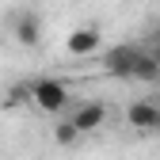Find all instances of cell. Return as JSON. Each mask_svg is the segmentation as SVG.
Returning <instances> with one entry per match:
<instances>
[{
    "instance_id": "obj_1",
    "label": "cell",
    "mask_w": 160,
    "mask_h": 160,
    "mask_svg": "<svg viewBox=\"0 0 160 160\" xmlns=\"http://www.w3.org/2000/svg\"><path fill=\"white\" fill-rule=\"evenodd\" d=\"M31 103L46 114H61L69 107V88L65 80H53V76H38L31 80Z\"/></svg>"
},
{
    "instance_id": "obj_2",
    "label": "cell",
    "mask_w": 160,
    "mask_h": 160,
    "mask_svg": "<svg viewBox=\"0 0 160 160\" xmlns=\"http://www.w3.org/2000/svg\"><path fill=\"white\" fill-rule=\"evenodd\" d=\"M137 57H141V50H137L133 42H118V46L103 50V72L114 76V80H133Z\"/></svg>"
},
{
    "instance_id": "obj_3",
    "label": "cell",
    "mask_w": 160,
    "mask_h": 160,
    "mask_svg": "<svg viewBox=\"0 0 160 160\" xmlns=\"http://www.w3.org/2000/svg\"><path fill=\"white\" fill-rule=\"evenodd\" d=\"M126 122L137 133H156L160 130V99H133L126 107Z\"/></svg>"
},
{
    "instance_id": "obj_4",
    "label": "cell",
    "mask_w": 160,
    "mask_h": 160,
    "mask_svg": "<svg viewBox=\"0 0 160 160\" xmlns=\"http://www.w3.org/2000/svg\"><path fill=\"white\" fill-rule=\"evenodd\" d=\"M103 118H107V103H99V99H84V103H76V111L69 114V122L80 130V137L92 133L103 126Z\"/></svg>"
},
{
    "instance_id": "obj_5",
    "label": "cell",
    "mask_w": 160,
    "mask_h": 160,
    "mask_svg": "<svg viewBox=\"0 0 160 160\" xmlns=\"http://www.w3.org/2000/svg\"><path fill=\"white\" fill-rule=\"evenodd\" d=\"M99 46H103V34H99L95 27H76V31L65 38V50H69L72 57H88V53H95Z\"/></svg>"
},
{
    "instance_id": "obj_6",
    "label": "cell",
    "mask_w": 160,
    "mask_h": 160,
    "mask_svg": "<svg viewBox=\"0 0 160 160\" xmlns=\"http://www.w3.org/2000/svg\"><path fill=\"white\" fill-rule=\"evenodd\" d=\"M12 31L19 38V46H38V38H42V27H38V15L34 12H19Z\"/></svg>"
},
{
    "instance_id": "obj_7",
    "label": "cell",
    "mask_w": 160,
    "mask_h": 160,
    "mask_svg": "<svg viewBox=\"0 0 160 160\" xmlns=\"http://www.w3.org/2000/svg\"><path fill=\"white\" fill-rule=\"evenodd\" d=\"M133 80H160V61L152 57V50H141V57H137V69H133Z\"/></svg>"
},
{
    "instance_id": "obj_8",
    "label": "cell",
    "mask_w": 160,
    "mask_h": 160,
    "mask_svg": "<svg viewBox=\"0 0 160 160\" xmlns=\"http://www.w3.org/2000/svg\"><path fill=\"white\" fill-rule=\"evenodd\" d=\"M53 141H57V145H76V141H80V130L69 122V118H61L57 130H53Z\"/></svg>"
},
{
    "instance_id": "obj_9",
    "label": "cell",
    "mask_w": 160,
    "mask_h": 160,
    "mask_svg": "<svg viewBox=\"0 0 160 160\" xmlns=\"http://www.w3.org/2000/svg\"><path fill=\"white\" fill-rule=\"evenodd\" d=\"M152 57H156V61H160V42H156V46H152Z\"/></svg>"
}]
</instances>
